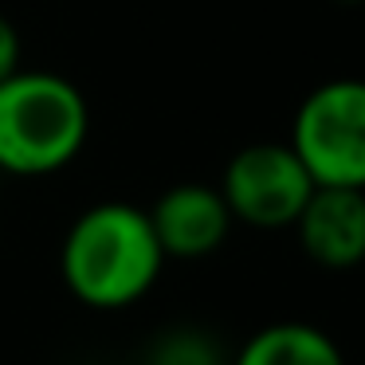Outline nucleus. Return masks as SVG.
I'll return each instance as SVG.
<instances>
[{"mask_svg": "<svg viewBox=\"0 0 365 365\" xmlns=\"http://www.w3.org/2000/svg\"><path fill=\"white\" fill-rule=\"evenodd\" d=\"M165 263L150 212L130 200L83 208L59 244V279L87 310H126L142 302Z\"/></svg>", "mask_w": 365, "mask_h": 365, "instance_id": "f257e3e1", "label": "nucleus"}, {"mask_svg": "<svg viewBox=\"0 0 365 365\" xmlns=\"http://www.w3.org/2000/svg\"><path fill=\"white\" fill-rule=\"evenodd\" d=\"M87 134V95L67 75L20 67L0 79V173L51 177L79 161Z\"/></svg>", "mask_w": 365, "mask_h": 365, "instance_id": "f03ea898", "label": "nucleus"}, {"mask_svg": "<svg viewBox=\"0 0 365 365\" xmlns=\"http://www.w3.org/2000/svg\"><path fill=\"white\" fill-rule=\"evenodd\" d=\"M314 185L365 189V79H330L299 103L287 138Z\"/></svg>", "mask_w": 365, "mask_h": 365, "instance_id": "7ed1b4c3", "label": "nucleus"}, {"mask_svg": "<svg viewBox=\"0 0 365 365\" xmlns=\"http://www.w3.org/2000/svg\"><path fill=\"white\" fill-rule=\"evenodd\" d=\"M216 189L224 192L236 224L279 232L294 228V220L318 185L287 142H255L232 153Z\"/></svg>", "mask_w": 365, "mask_h": 365, "instance_id": "20e7f679", "label": "nucleus"}, {"mask_svg": "<svg viewBox=\"0 0 365 365\" xmlns=\"http://www.w3.org/2000/svg\"><path fill=\"white\" fill-rule=\"evenodd\" d=\"M145 212H150V224L158 232L165 259H208L212 252L224 247L232 224H236L224 192L205 181L173 185Z\"/></svg>", "mask_w": 365, "mask_h": 365, "instance_id": "39448f33", "label": "nucleus"}, {"mask_svg": "<svg viewBox=\"0 0 365 365\" xmlns=\"http://www.w3.org/2000/svg\"><path fill=\"white\" fill-rule=\"evenodd\" d=\"M294 236L318 267H357L365 259V189L318 185L294 220Z\"/></svg>", "mask_w": 365, "mask_h": 365, "instance_id": "423d86ee", "label": "nucleus"}, {"mask_svg": "<svg viewBox=\"0 0 365 365\" xmlns=\"http://www.w3.org/2000/svg\"><path fill=\"white\" fill-rule=\"evenodd\" d=\"M228 365H346V354L310 322H271L255 330Z\"/></svg>", "mask_w": 365, "mask_h": 365, "instance_id": "0eeeda50", "label": "nucleus"}, {"mask_svg": "<svg viewBox=\"0 0 365 365\" xmlns=\"http://www.w3.org/2000/svg\"><path fill=\"white\" fill-rule=\"evenodd\" d=\"M150 365H228V361H224V349L212 334L181 326V330H169L158 338Z\"/></svg>", "mask_w": 365, "mask_h": 365, "instance_id": "6e6552de", "label": "nucleus"}, {"mask_svg": "<svg viewBox=\"0 0 365 365\" xmlns=\"http://www.w3.org/2000/svg\"><path fill=\"white\" fill-rule=\"evenodd\" d=\"M20 56H24V48H20L16 24L9 16H0V79H9L12 71H20Z\"/></svg>", "mask_w": 365, "mask_h": 365, "instance_id": "1a4fd4ad", "label": "nucleus"}]
</instances>
